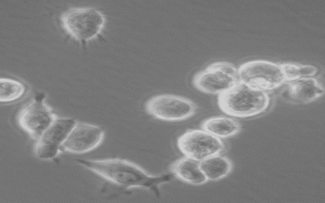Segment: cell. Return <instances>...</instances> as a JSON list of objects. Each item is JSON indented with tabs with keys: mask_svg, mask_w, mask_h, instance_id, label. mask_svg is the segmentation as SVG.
<instances>
[{
	"mask_svg": "<svg viewBox=\"0 0 325 203\" xmlns=\"http://www.w3.org/2000/svg\"><path fill=\"white\" fill-rule=\"evenodd\" d=\"M76 162L113 184L126 189H145L157 197L160 195L159 187L173 178L168 173L151 175L134 162L120 158L77 159Z\"/></svg>",
	"mask_w": 325,
	"mask_h": 203,
	"instance_id": "obj_1",
	"label": "cell"
},
{
	"mask_svg": "<svg viewBox=\"0 0 325 203\" xmlns=\"http://www.w3.org/2000/svg\"><path fill=\"white\" fill-rule=\"evenodd\" d=\"M270 97L267 91L252 88L240 81L219 94L218 105L224 113L235 117L257 115L268 107Z\"/></svg>",
	"mask_w": 325,
	"mask_h": 203,
	"instance_id": "obj_2",
	"label": "cell"
},
{
	"mask_svg": "<svg viewBox=\"0 0 325 203\" xmlns=\"http://www.w3.org/2000/svg\"><path fill=\"white\" fill-rule=\"evenodd\" d=\"M62 26L72 37L80 41L95 38L103 29L105 15L92 7H71L61 13Z\"/></svg>",
	"mask_w": 325,
	"mask_h": 203,
	"instance_id": "obj_3",
	"label": "cell"
},
{
	"mask_svg": "<svg viewBox=\"0 0 325 203\" xmlns=\"http://www.w3.org/2000/svg\"><path fill=\"white\" fill-rule=\"evenodd\" d=\"M238 71L240 81L261 91L277 88L286 82L280 64L269 61H248L241 64Z\"/></svg>",
	"mask_w": 325,
	"mask_h": 203,
	"instance_id": "obj_4",
	"label": "cell"
},
{
	"mask_svg": "<svg viewBox=\"0 0 325 203\" xmlns=\"http://www.w3.org/2000/svg\"><path fill=\"white\" fill-rule=\"evenodd\" d=\"M240 81L238 69L227 61H216L197 73L192 79L193 86L208 94H220Z\"/></svg>",
	"mask_w": 325,
	"mask_h": 203,
	"instance_id": "obj_5",
	"label": "cell"
},
{
	"mask_svg": "<svg viewBox=\"0 0 325 203\" xmlns=\"http://www.w3.org/2000/svg\"><path fill=\"white\" fill-rule=\"evenodd\" d=\"M197 108L196 104L190 99L172 94L154 96L145 104V110L149 114L167 121L186 119L195 114Z\"/></svg>",
	"mask_w": 325,
	"mask_h": 203,
	"instance_id": "obj_6",
	"label": "cell"
},
{
	"mask_svg": "<svg viewBox=\"0 0 325 203\" xmlns=\"http://www.w3.org/2000/svg\"><path fill=\"white\" fill-rule=\"evenodd\" d=\"M45 99L43 93L36 94L21 108L17 116L20 127L36 140L57 116Z\"/></svg>",
	"mask_w": 325,
	"mask_h": 203,
	"instance_id": "obj_7",
	"label": "cell"
},
{
	"mask_svg": "<svg viewBox=\"0 0 325 203\" xmlns=\"http://www.w3.org/2000/svg\"><path fill=\"white\" fill-rule=\"evenodd\" d=\"M177 146L185 156L200 161L221 154L225 145L222 140L203 129H189L177 140Z\"/></svg>",
	"mask_w": 325,
	"mask_h": 203,
	"instance_id": "obj_8",
	"label": "cell"
},
{
	"mask_svg": "<svg viewBox=\"0 0 325 203\" xmlns=\"http://www.w3.org/2000/svg\"><path fill=\"white\" fill-rule=\"evenodd\" d=\"M76 122L72 118L57 116L37 140L34 146L36 156L44 160L55 157Z\"/></svg>",
	"mask_w": 325,
	"mask_h": 203,
	"instance_id": "obj_9",
	"label": "cell"
},
{
	"mask_svg": "<svg viewBox=\"0 0 325 203\" xmlns=\"http://www.w3.org/2000/svg\"><path fill=\"white\" fill-rule=\"evenodd\" d=\"M104 136V131L100 126L77 121L60 149L73 154L87 153L97 148Z\"/></svg>",
	"mask_w": 325,
	"mask_h": 203,
	"instance_id": "obj_10",
	"label": "cell"
},
{
	"mask_svg": "<svg viewBox=\"0 0 325 203\" xmlns=\"http://www.w3.org/2000/svg\"><path fill=\"white\" fill-rule=\"evenodd\" d=\"M280 98L293 104H304L312 102L324 93L323 86L313 77L300 78L286 81L281 86Z\"/></svg>",
	"mask_w": 325,
	"mask_h": 203,
	"instance_id": "obj_11",
	"label": "cell"
},
{
	"mask_svg": "<svg viewBox=\"0 0 325 203\" xmlns=\"http://www.w3.org/2000/svg\"><path fill=\"white\" fill-rule=\"evenodd\" d=\"M170 170L179 180L191 185H200L208 181L200 167L199 161L186 156L173 162Z\"/></svg>",
	"mask_w": 325,
	"mask_h": 203,
	"instance_id": "obj_12",
	"label": "cell"
},
{
	"mask_svg": "<svg viewBox=\"0 0 325 203\" xmlns=\"http://www.w3.org/2000/svg\"><path fill=\"white\" fill-rule=\"evenodd\" d=\"M201 128L219 139L233 136L241 130V125L236 120L225 116L208 118L203 122Z\"/></svg>",
	"mask_w": 325,
	"mask_h": 203,
	"instance_id": "obj_13",
	"label": "cell"
},
{
	"mask_svg": "<svg viewBox=\"0 0 325 203\" xmlns=\"http://www.w3.org/2000/svg\"><path fill=\"white\" fill-rule=\"evenodd\" d=\"M200 167L208 180L217 181L228 176L232 171L231 160L220 154L214 155L199 161Z\"/></svg>",
	"mask_w": 325,
	"mask_h": 203,
	"instance_id": "obj_14",
	"label": "cell"
},
{
	"mask_svg": "<svg viewBox=\"0 0 325 203\" xmlns=\"http://www.w3.org/2000/svg\"><path fill=\"white\" fill-rule=\"evenodd\" d=\"M23 83L18 80L1 78L0 79V101L9 103L20 98L25 91Z\"/></svg>",
	"mask_w": 325,
	"mask_h": 203,
	"instance_id": "obj_15",
	"label": "cell"
},
{
	"mask_svg": "<svg viewBox=\"0 0 325 203\" xmlns=\"http://www.w3.org/2000/svg\"><path fill=\"white\" fill-rule=\"evenodd\" d=\"M279 64L286 81L312 77L317 72V67L312 65L293 62H285Z\"/></svg>",
	"mask_w": 325,
	"mask_h": 203,
	"instance_id": "obj_16",
	"label": "cell"
}]
</instances>
